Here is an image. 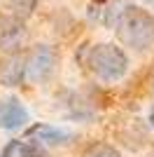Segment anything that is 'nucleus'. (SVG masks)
<instances>
[{"label":"nucleus","mask_w":154,"mask_h":157,"mask_svg":"<svg viewBox=\"0 0 154 157\" xmlns=\"http://www.w3.org/2000/svg\"><path fill=\"white\" fill-rule=\"evenodd\" d=\"M7 7H9V12H12V17H16V19L24 21L26 17H31L33 12H35V5H38V0H5Z\"/></svg>","instance_id":"8"},{"label":"nucleus","mask_w":154,"mask_h":157,"mask_svg":"<svg viewBox=\"0 0 154 157\" xmlns=\"http://www.w3.org/2000/svg\"><path fill=\"white\" fill-rule=\"evenodd\" d=\"M26 78V56L21 52H14L0 63V82L2 87H19Z\"/></svg>","instance_id":"6"},{"label":"nucleus","mask_w":154,"mask_h":157,"mask_svg":"<svg viewBox=\"0 0 154 157\" xmlns=\"http://www.w3.org/2000/svg\"><path fill=\"white\" fill-rule=\"evenodd\" d=\"M142 2H147V5H152V7H154V0H142Z\"/></svg>","instance_id":"14"},{"label":"nucleus","mask_w":154,"mask_h":157,"mask_svg":"<svg viewBox=\"0 0 154 157\" xmlns=\"http://www.w3.org/2000/svg\"><path fill=\"white\" fill-rule=\"evenodd\" d=\"M28 122V110L21 105L19 98H2L0 101V129L14 131Z\"/></svg>","instance_id":"5"},{"label":"nucleus","mask_w":154,"mask_h":157,"mask_svg":"<svg viewBox=\"0 0 154 157\" xmlns=\"http://www.w3.org/2000/svg\"><path fill=\"white\" fill-rule=\"evenodd\" d=\"M147 157H154V152H149V155H147Z\"/></svg>","instance_id":"16"},{"label":"nucleus","mask_w":154,"mask_h":157,"mask_svg":"<svg viewBox=\"0 0 154 157\" xmlns=\"http://www.w3.org/2000/svg\"><path fill=\"white\" fill-rule=\"evenodd\" d=\"M2 157H21V141H9L2 150Z\"/></svg>","instance_id":"12"},{"label":"nucleus","mask_w":154,"mask_h":157,"mask_svg":"<svg viewBox=\"0 0 154 157\" xmlns=\"http://www.w3.org/2000/svg\"><path fill=\"white\" fill-rule=\"evenodd\" d=\"M124 7H126V0H115V5L110 7L108 14H105V24H108V26H117V21L122 17Z\"/></svg>","instance_id":"10"},{"label":"nucleus","mask_w":154,"mask_h":157,"mask_svg":"<svg viewBox=\"0 0 154 157\" xmlns=\"http://www.w3.org/2000/svg\"><path fill=\"white\" fill-rule=\"evenodd\" d=\"M28 136L38 143H49V145H61V143H68L72 138V134L63 129H56V127H49V124H35L28 129Z\"/></svg>","instance_id":"7"},{"label":"nucleus","mask_w":154,"mask_h":157,"mask_svg":"<svg viewBox=\"0 0 154 157\" xmlns=\"http://www.w3.org/2000/svg\"><path fill=\"white\" fill-rule=\"evenodd\" d=\"M94 2H98V5H103V2H105V0H94Z\"/></svg>","instance_id":"15"},{"label":"nucleus","mask_w":154,"mask_h":157,"mask_svg":"<svg viewBox=\"0 0 154 157\" xmlns=\"http://www.w3.org/2000/svg\"><path fill=\"white\" fill-rule=\"evenodd\" d=\"M82 157H122L117 148H112L110 143H94L82 152Z\"/></svg>","instance_id":"9"},{"label":"nucleus","mask_w":154,"mask_h":157,"mask_svg":"<svg viewBox=\"0 0 154 157\" xmlns=\"http://www.w3.org/2000/svg\"><path fill=\"white\" fill-rule=\"evenodd\" d=\"M21 157H47V150L42 143L31 141V143H21Z\"/></svg>","instance_id":"11"},{"label":"nucleus","mask_w":154,"mask_h":157,"mask_svg":"<svg viewBox=\"0 0 154 157\" xmlns=\"http://www.w3.org/2000/svg\"><path fill=\"white\" fill-rule=\"evenodd\" d=\"M115 28L119 33V40L131 49L142 52L154 45V17L142 7L126 5Z\"/></svg>","instance_id":"1"},{"label":"nucleus","mask_w":154,"mask_h":157,"mask_svg":"<svg viewBox=\"0 0 154 157\" xmlns=\"http://www.w3.org/2000/svg\"><path fill=\"white\" fill-rule=\"evenodd\" d=\"M86 66L91 68V73L98 80L117 82L128 71V56L124 54L122 47L112 45V42H103V45L91 47L89 56H86Z\"/></svg>","instance_id":"2"},{"label":"nucleus","mask_w":154,"mask_h":157,"mask_svg":"<svg viewBox=\"0 0 154 157\" xmlns=\"http://www.w3.org/2000/svg\"><path fill=\"white\" fill-rule=\"evenodd\" d=\"M147 120H149V124L154 127V108H152V110H149V117H147Z\"/></svg>","instance_id":"13"},{"label":"nucleus","mask_w":154,"mask_h":157,"mask_svg":"<svg viewBox=\"0 0 154 157\" xmlns=\"http://www.w3.org/2000/svg\"><path fill=\"white\" fill-rule=\"evenodd\" d=\"M26 40L24 21L12 14H0V49L2 52H19Z\"/></svg>","instance_id":"4"},{"label":"nucleus","mask_w":154,"mask_h":157,"mask_svg":"<svg viewBox=\"0 0 154 157\" xmlns=\"http://www.w3.org/2000/svg\"><path fill=\"white\" fill-rule=\"evenodd\" d=\"M58 68V52L51 45H38L26 59V78L31 82H47Z\"/></svg>","instance_id":"3"}]
</instances>
